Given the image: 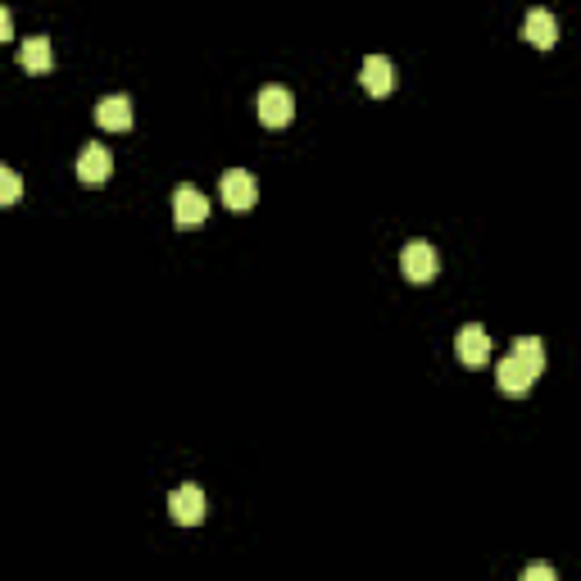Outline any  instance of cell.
<instances>
[{
	"mask_svg": "<svg viewBox=\"0 0 581 581\" xmlns=\"http://www.w3.org/2000/svg\"><path fill=\"white\" fill-rule=\"evenodd\" d=\"M109 173H114L109 150L105 146H82V155H78V182L82 187H105Z\"/></svg>",
	"mask_w": 581,
	"mask_h": 581,
	"instance_id": "obj_7",
	"label": "cell"
},
{
	"mask_svg": "<svg viewBox=\"0 0 581 581\" xmlns=\"http://www.w3.org/2000/svg\"><path fill=\"white\" fill-rule=\"evenodd\" d=\"M96 123L109 132H128L132 128V100L128 96H105L96 105Z\"/></svg>",
	"mask_w": 581,
	"mask_h": 581,
	"instance_id": "obj_10",
	"label": "cell"
},
{
	"mask_svg": "<svg viewBox=\"0 0 581 581\" xmlns=\"http://www.w3.org/2000/svg\"><path fill=\"white\" fill-rule=\"evenodd\" d=\"M400 268L409 282H432V277L441 273V255H436L432 241H409V246L400 250Z\"/></svg>",
	"mask_w": 581,
	"mask_h": 581,
	"instance_id": "obj_3",
	"label": "cell"
},
{
	"mask_svg": "<svg viewBox=\"0 0 581 581\" xmlns=\"http://www.w3.org/2000/svg\"><path fill=\"white\" fill-rule=\"evenodd\" d=\"M19 196H23L19 173H14V168H0V200H5V205H14Z\"/></svg>",
	"mask_w": 581,
	"mask_h": 581,
	"instance_id": "obj_14",
	"label": "cell"
},
{
	"mask_svg": "<svg viewBox=\"0 0 581 581\" xmlns=\"http://www.w3.org/2000/svg\"><path fill=\"white\" fill-rule=\"evenodd\" d=\"M218 196H223V205L227 209H255V200H259V182H255V173H246V168H227L223 178H218Z\"/></svg>",
	"mask_w": 581,
	"mask_h": 581,
	"instance_id": "obj_1",
	"label": "cell"
},
{
	"mask_svg": "<svg viewBox=\"0 0 581 581\" xmlns=\"http://www.w3.org/2000/svg\"><path fill=\"white\" fill-rule=\"evenodd\" d=\"M495 382H500L504 395H527L536 386V373L518 355H504V364H495Z\"/></svg>",
	"mask_w": 581,
	"mask_h": 581,
	"instance_id": "obj_8",
	"label": "cell"
},
{
	"mask_svg": "<svg viewBox=\"0 0 581 581\" xmlns=\"http://www.w3.org/2000/svg\"><path fill=\"white\" fill-rule=\"evenodd\" d=\"M19 64H23V69H28V73H37V78H41V73H50V64H55V50H50V37H41V32H37V37H28V41H23V46H19Z\"/></svg>",
	"mask_w": 581,
	"mask_h": 581,
	"instance_id": "obj_11",
	"label": "cell"
},
{
	"mask_svg": "<svg viewBox=\"0 0 581 581\" xmlns=\"http://www.w3.org/2000/svg\"><path fill=\"white\" fill-rule=\"evenodd\" d=\"M209 218V196L196 187H178L173 191V223L178 227H200Z\"/></svg>",
	"mask_w": 581,
	"mask_h": 581,
	"instance_id": "obj_5",
	"label": "cell"
},
{
	"mask_svg": "<svg viewBox=\"0 0 581 581\" xmlns=\"http://www.w3.org/2000/svg\"><path fill=\"white\" fill-rule=\"evenodd\" d=\"M454 355H459L463 368H486V364H491V336H486V327H477V323L459 327V336H454Z\"/></svg>",
	"mask_w": 581,
	"mask_h": 581,
	"instance_id": "obj_4",
	"label": "cell"
},
{
	"mask_svg": "<svg viewBox=\"0 0 581 581\" xmlns=\"http://www.w3.org/2000/svg\"><path fill=\"white\" fill-rule=\"evenodd\" d=\"M14 32V19H10V10H0V37H10Z\"/></svg>",
	"mask_w": 581,
	"mask_h": 581,
	"instance_id": "obj_16",
	"label": "cell"
},
{
	"mask_svg": "<svg viewBox=\"0 0 581 581\" xmlns=\"http://www.w3.org/2000/svg\"><path fill=\"white\" fill-rule=\"evenodd\" d=\"M522 32H527V41L541 50H550L554 41H559V19H554L550 10H532L527 14V23H522Z\"/></svg>",
	"mask_w": 581,
	"mask_h": 581,
	"instance_id": "obj_12",
	"label": "cell"
},
{
	"mask_svg": "<svg viewBox=\"0 0 581 581\" xmlns=\"http://www.w3.org/2000/svg\"><path fill=\"white\" fill-rule=\"evenodd\" d=\"M255 114L264 128H286V123L296 119V96L286 87H264L255 100Z\"/></svg>",
	"mask_w": 581,
	"mask_h": 581,
	"instance_id": "obj_2",
	"label": "cell"
},
{
	"mask_svg": "<svg viewBox=\"0 0 581 581\" xmlns=\"http://www.w3.org/2000/svg\"><path fill=\"white\" fill-rule=\"evenodd\" d=\"M522 581H559V572H554L550 563H532V568L522 572Z\"/></svg>",
	"mask_w": 581,
	"mask_h": 581,
	"instance_id": "obj_15",
	"label": "cell"
},
{
	"mask_svg": "<svg viewBox=\"0 0 581 581\" xmlns=\"http://www.w3.org/2000/svg\"><path fill=\"white\" fill-rule=\"evenodd\" d=\"M359 82H364L368 96H391V87H395L391 60H386V55H368L364 69H359Z\"/></svg>",
	"mask_w": 581,
	"mask_h": 581,
	"instance_id": "obj_9",
	"label": "cell"
},
{
	"mask_svg": "<svg viewBox=\"0 0 581 581\" xmlns=\"http://www.w3.org/2000/svg\"><path fill=\"white\" fill-rule=\"evenodd\" d=\"M168 513H173V522H182V527L205 522V491H200V486H178V491L168 495Z\"/></svg>",
	"mask_w": 581,
	"mask_h": 581,
	"instance_id": "obj_6",
	"label": "cell"
},
{
	"mask_svg": "<svg viewBox=\"0 0 581 581\" xmlns=\"http://www.w3.org/2000/svg\"><path fill=\"white\" fill-rule=\"evenodd\" d=\"M509 355H518L522 364L532 368L536 377L545 373V341H541V336H518V341H513V350H509Z\"/></svg>",
	"mask_w": 581,
	"mask_h": 581,
	"instance_id": "obj_13",
	"label": "cell"
}]
</instances>
